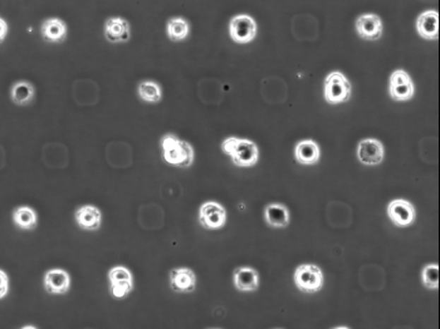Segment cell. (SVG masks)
I'll use <instances>...</instances> for the list:
<instances>
[{"instance_id":"cell-1","label":"cell","mask_w":440,"mask_h":329,"mask_svg":"<svg viewBox=\"0 0 440 329\" xmlns=\"http://www.w3.org/2000/svg\"><path fill=\"white\" fill-rule=\"evenodd\" d=\"M161 152L166 164L179 169H188L194 164L195 151L191 143L184 141L174 133L161 137Z\"/></svg>"},{"instance_id":"cell-2","label":"cell","mask_w":440,"mask_h":329,"mask_svg":"<svg viewBox=\"0 0 440 329\" xmlns=\"http://www.w3.org/2000/svg\"><path fill=\"white\" fill-rule=\"evenodd\" d=\"M222 151L230 157L232 162L238 167H253L259 160L257 143L248 138L227 137L222 142Z\"/></svg>"},{"instance_id":"cell-3","label":"cell","mask_w":440,"mask_h":329,"mask_svg":"<svg viewBox=\"0 0 440 329\" xmlns=\"http://www.w3.org/2000/svg\"><path fill=\"white\" fill-rule=\"evenodd\" d=\"M352 93L349 78L340 71L327 74L323 83V97L328 104H340L347 102Z\"/></svg>"},{"instance_id":"cell-4","label":"cell","mask_w":440,"mask_h":329,"mask_svg":"<svg viewBox=\"0 0 440 329\" xmlns=\"http://www.w3.org/2000/svg\"><path fill=\"white\" fill-rule=\"evenodd\" d=\"M293 280L298 289L303 293H317L323 288V272L316 264H302L293 274Z\"/></svg>"},{"instance_id":"cell-5","label":"cell","mask_w":440,"mask_h":329,"mask_svg":"<svg viewBox=\"0 0 440 329\" xmlns=\"http://www.w3.org/2000/svg\"><path fill=\"white\" fill-rule=\"evenodd\" d=\"M109 294L114 299H124L133 290V275L129 268L116 265L107 273Z\"/></svg>"},{"instance_id":"cell-6","label":"cell","mask_w":440,"mask_h":329,"mask_svg":"<svg viewBox=\"0 0 440 329\" xmlns=\"http://www.w3.org/2000/svg\"><path fill=\"white\" fill-rule=\"evenodd\" d=\"M229 35L238 44H248L257 35V23L248 14H238L229 22Z\"/></svg>"},{"instance_id":"cell-7","label":"cell","mask_w":440,"mask_h":329,"mask_svg":"<svg viewBox=\"0 0 440 329\" xmlns=\"http://www.w3.org/2000/svg\"><path fill=\"white\" fill-rule=\"evenodd\" d=\"M389 95L396 102H408L415 95V85L410 74L404 69H395L389 78Z\"/></svg>"},{"instance_id":"cell-8","label":"cell","mask_w":440,"mask_h":329,"mask_svg":"<svg viewBox=\"0 0 440 329\" xmlns=\"http://www.w3.org/2000/svg\"><path fill=\"white\" fill-rule=\"evenodd\" d=\"M199 222L206 230H218L227 224V210L217 201H206L199 208Z\"/></svg>"},{"instance_id":"cell-9","label":"cell","mask_w":440,"mask_h":329,"mask_svg":"<svg viewBox=\"0 0 440 329\" xmlns=\"http://www.w3.org/2000/svg\"><path fill=\"white\" fill-rule=\"evenodd\" d=\"M388 216L395 227H410L417 219V210L410 201L395 199L388 205Z\"/></svg>"},{"instance_id":"cell-10","label":"cell","mask_w":440,"mask_h":329,"mask_svg":"<svg viewBox=\"0 0 440 329\" xmlns=\"http://www.w3.org/2000/svg\"><path fill=\"white\" fill-rule=\"evenodd\" d=\"M357 159L365 166H377L385 159L383 142L377 138H364L357 145Z\"/></svg>"},{"instance_id":"cell-11","label":"cell","mask_w":440,"mask_h":329,"mask_svg":"<svg viewBox=\"0 0 440 329\" xmlns=\"http://www.w3.org/2000/svg\"><path fill=\"white\" fill-rule=\"evenodd\" d=\"M355 28L361 40H380L383 32V20L375 13H364L356 19Z\"/></svg>"},{"instance_id":"cell-12","label":"cell","mask_w":440,"mask_h":329,"mask_svg":"<svg viewBox=\"0 0 440 329\" xmlns=\"http://www.w3.org/2000/svg\"><path fill=\"white\" fill-rule=\"evenodd\" d=\"M103 35L109 43L120 44L126 43L131 38L130 23L122 17H111L105 22Z\"/></svg>"},{"instance_id":"cell-13","label":"cell","mask_w":440,"mask_h":329,"mask_svg":"<svg viewBox=\"0 0 440 329\" xmlns=\"http://www.w3.org/2000/svg\"><path fill=\"white\" fill-rule=\"evenodd\" d=\"M43 285L47 293L53 295H63L69 293L71 288V275L67 270L61 268L49 269L44 274Z\"/></svg>"},{"instance_id":"cell-14","label":"cell","mask_w":440,"mask_h":329,"mask_svg":"<svg viewBox=\"0 0 440 329\" xmlns=\"http://www.w3.org/2000/svg\"><path fill=\"white\" fill-rule=\"evenodd\" d=\"M76 224L85 232H97L102 225V213L95 205H82L75 213Z\"/></svg>"},{"instance_id":"cell-15","label":"cell","mask_w":440,"mask_h":329,"mask_svg":"<svg viewBox=\"0 0 440 329\" xmlns=\"http://www.w3.org/2000/svg\"><path fill=\"white\" fill-rule=\"evenodd\" d=\"M170 287L177 293H193L196 289V275L190 268H175L170 272Z\"/></svg>"},{"instance_id":"cell-16","label":"cell","mask_w":440,"mask_h":329,"mask_svg":"<svg viewBox=\"0 0 440 329\" xmlns=\"http://www.w3.org/2000/svg\"><path fill=\"white\" fill-rule=\"evenodd\" d=\"M417 32L425 40H436L439 37V13L423 12L417 19Z\"/></svg>"},{"instance_id":"cell-17","label":"cell","mask_w":440,"mask_h":329,"mask_svg":"<svg viewBox=\"0 0 440 329\" xmlns=\"http://www.w3.org/2000/svg\"><path fill=\"white\" fill-rule=\"evenodd\" d=\"M233 283L239 292L253 293L259 288V274L254 268L239 267L233 273Z\"/></svg>"},{"instance_id":"cell-18","label":"cell","mask_w":440,"mask_h":329,"mask_svg":"<svg viewBox=\"0 0 440 329\" xmlns=\"http://www.w3.org/2000/svg\"><path fill=\"white\" fill-rule=\"evenodd\" d=\"M295 157L298 164L312 166L320 161L321 150L317 142L314 140H302L295 146Z\"/></svg>"},{"instance_id":"cell-19","label":"cell","mask_w":440,"mask_h":329,"mask_svg":"<svg viewBox=\"0 0 440 329\" xmlns=\"http://www.w3.org/2000/svg\"><path fill=\"white\" fill-rule=\"evenodd\" d=\"M40 35L51 43H61L67 38L69 28L67 24L59 18H48L40 25Z\"/></svg>"},{"instance_id":"cell-20","label":"cell","mask_w":440,"mask_h":329,"mask_svg":"<svg viewBox=\"0 0 440 329\" xmlns=\"http://www.w3.org/2000/svg\"><path fill=\"white\" fill-rule=\"evenodd\" d=\"M264 220L269 227L282 229L290 225L291 215L286 205L272 203L264 208Z\"/></svg>"},{"instance_id":"cell-21","label":"cell","mask_w":440,"mask_h":329,"mask_svg":"<svg viewBox=\"0 0 440 329\" xmlns=\"http://www.w3.org/2000/svg\"><path fill=\"white\" fill-rule=\"evenodd\" d=\"M13 222L20 230L32 232L38 227V215L30 206H18L13 211Z\"/></svg>"},{"instance_id":"cell-22","label":"cell","mask_w":440,"mask_h":329,"mask_svg":"<svg viewBox=\"0 0 440 329\" xmlns=\"http://www.w3.org/2000/svg\"><path fill=\"white\" fill-rule=\"evenodd\" d=\"M35 96V85L28 80H17L12 85L11 98L17 106H27L33 101Z\"/></svg>"},{"instance_id":"cell-23","label":"cell","mask_w":440,"mask_h":329,"mask_svg":"<svg viewBox=\"0 0 440 329\" xmlns=\"http://www.w3.org/2000/svg\"><path fill=\"white\" fill-rule=\"evenodd\" d=\"M166 35L172 42H183L190 35V24L183 17L170 18L166 24Z\"/></svg>"},{"instance_id":"cell-24","label":"cell","mask_w":440,"mask_h":329,"mask_svg":"<svg viewBox=\"0 0 440 329\" xmlns=\"http://www.w3.org/2000/svg\"><path fill=\"white\" fill-rule=\"evenodd\" d=\"M138 95L143 102L159 103L162 98V90L155 80H141L138 85Z\"/></svg>"},{"instance_id":"cell-25","label":"cell","mask_w":440,"mask_h":329,"mask_svg":"<svg viewBox=\"0 0 440 329\" xmlns=\"http://www.w3.org/2000/svg\"><path fill=\"white\" fill-rule=\"evenodd\" d=\"M422 283L428 289L436 290L439 288V265L427 264L422 270Z\"/></svg>"},{"instance_id":"cell-26","label":"cell","mask_w":440,"mask_h":329,"mask_svg":"<svg viewBox=\"0 0 440 329\" xmlns=\"http://www.w3.org/2000/svg\"><path fill=\"white\" fill-rule=\"evenodd\" d=\"M9 293V277L4 270L0 269V299L6 298Z\"/></svg>"},{"instance_id":"cell-27","label":"cell","mask_w":440,"mask_h":329,"mask_svg":"<svg viewBox=\"0 0 440 329\" xmlns=\"http://www.w3.org/2000/svg\"><path fill=\"white\" fill-rule=\"evenodd\" d=\"M8 32H9V27H8L6 19L0 17V43H3L6 40Z\"/></svg>"}]
</instances>
